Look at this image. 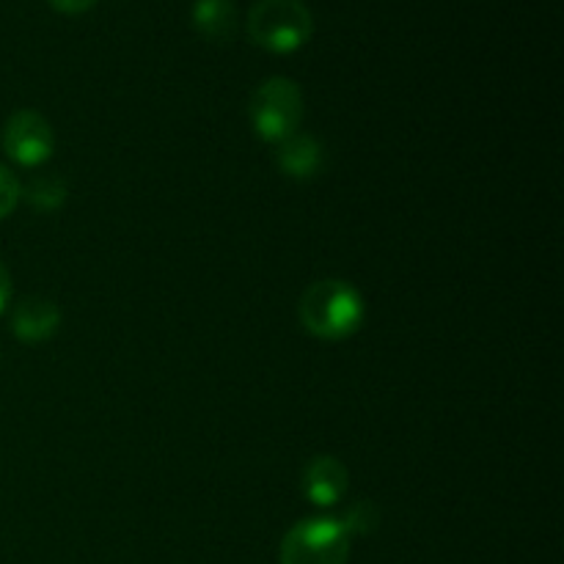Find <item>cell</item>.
Instances as JSON below:
<instances>
[{
    "mask_svg": "<svg viewBox=\"0 0 564 564\" xmlns=\"http://www.w3.org/2000/svg\"><path fill=\"white\" fill-rule=\"evenodd\" d=\"M350 532L336 518L295 523L281 543V564H347Z\"/></svg>",
    "mask_w": 564,
    "mask_h": 564,
    "instance_id": "277c9868",
    "label": "cell"
},
{
    "mask_svg": "<svg viewBox=\"0 0 564 564\" xmlns=\"http://www.w3.org/2000/svg\"><path fill=\"white\" fill-rule=\"evenodd\" d=\"M303 121V91L290 77H270L251 97V124L262 141L284 143Z\"/></svg>",
    "mask_w": 564,
    "mask_h": 564,
    "instance_id": "3957f363",
    "label": "cell"
},
{
    "mask_svg": "<svg viewBox=\"0 0 564 564\" xmlns=\"http://www.w3.org/2000/svg\"><path fill=\"white\" fill-rule=\"evenodd\" d=\"M3 149L22 169H39L55 152V132L36 110H17L3 130Z\"/></svg>",
    "mask_w": 564,
    "mask_h": 564,
    "instance_id": "5b68a950",
    "label": "cell"
},
{
    "mask_svg": "<svg viewBox=\"0 0 564 564\" xmlns=\"http://www.w3.org/2000/svg\"><path fill=\"white\" fill-rule=\"evenodd\" d=\"M279 165L292 180H312L323 165V147L317 138L295 132L284 143H279Z\"/></svg>",
    "mask_w": 564,
    "mask_h": 564,
    "instance_id": "ba28073f",
    "label": "cell"
},
{
    "mask_svg": "<svg viewBox=\"0 0 564 564\" xmlns=\"http://www.w3.org/2000/svg\"><path fill=\"white\" fill-rule=\"evenodd\" d=\"M301 323L312 336L325 341L350 339L364 325V297L350 281L325 279L308 286L301 297Z\"/></svg>",
    "mask_w": 564,
    "mask_h": 564,
    "instance_id": "6da1fadb",
    "label": "cell"
},
{
    "mask_svg": "<svg viewBox=\"0 0 564 564\" xmlns=\"http://www.w3.org/2000/svg\"><path fill=\"white\" fill-rule=\"evenodd\" d=\"M347 479L350 474L345 463L330 455H319L303 471V494L314 507H334L347 494Z\"/></svg>",
    "mask_w": 564,
    "mask_h": 564,
    "instance_id": "8992f818",
    "label": "cell"
},
{
    "mask_svg": "<svg viewBox=\"0 0 564 564\" xmlns=\"http://www.w3.org/2000/svg\"><path fill=\"white\" fill-rule=\"evenodd\" d=\"M341 523H345V529L350 532V538L356 532H372V529L378 527V510H375L369 501H358V505L341 518Z\"/></svg>",
    "mask_w": 564,
    "mask_h": 564,
    "instance_id": "8fae6325",
    "label": "cell"
},
{
    "mask_svg": "<svg viewBox=\"0 0 564 564\" xmlns=\"http://www.w3.org/2000/svg\"><path fill=\"white\" fill-rule=\"evenodd\" d=\"M50 3H53L55 9L66 11V14H80V11L91 9L97 0H50Z\"/></svg>",
    "mask_w": 564,
    "mask_h": 564,
    "instance_id": "4fadbf2b",
    "label": "cell"
},
{
    "mask_svg": "<svg viewBox=\"0 0 564 564\" xmlns=\"http://www.w3.org/2000/svg\"><path fill=\"white\" fill-rule=\"evenodd\" d=\"M312 31V11L303 0H257L248 11V36L270 53L303 47Z\"/></svg>",
    "mask_w": 564,
    "mask_h": 564,
    "instance_id": "7a4b0ae2",
    "label": "cell"
},
{
    "mask_svg": "<svg viewBox=\"0 0 564 564\" xmlns=\"http://www.w3.org/2000/svg\"><path fill=\"white\" fill-rule=\"evenodd\" d=\"M235 22V0H196L193 3V25L207 39H229Z\"/></svg>",
    "mask_w": 564,
    "mask_h": 564,
    "instance_id": "9c48e42d",
    "label": "cell"
},
{
    "mask_svg": "<svg viewBox=\"0 0 564 564\" xmlns=\"http://www.w3.org/2000/svg\"><path fill=\"white\" fill-rule=\"evenodd\" d=\"M9 301H11V275H9V268L0 262V314L6 312Z\"/></svg>",
    "mask_w": 564,
    "mask_h": 564,
    "instance_id": "5bb4252c",
    "label": "cell"
},
{
    "mask_svg": "<svg viewBox=\"0 0 564 564\" xmlns=\"http://www.w3.org/2000/svg\"><path fill=\"white\" fill-rule=\"evenodd\" d=\"M61 325V308L47 297H25L11 314V334L25 345L50 339Z\"/></svg>",
    "mask_w": 564,
    "mask_h": 564,
    "instance_id": "52a82bcc",
    "label": "cell"
},
{
    "mask_svg": "<svg viewBox=\"0 0 564 564\" xmlns=\"http://www.w3.org/2000/svg\"><path fill=\"white\" fill-rule=\"evenodd\" d=\"M22 196H25V202L31 204V207L50 213V209H58L61 204L66 202V185L58 176H36V180L25 187Z\"/></svg>",
    "mask_w": 564,
    "mask_h": 564,
    "instance_id": "30bf717a",
    "label": "cell"
},
{
    "mask_svg": "<svg viewBox=\"0 0 564 564\" xmlns=\"http://www.w3.org/2000/svg\"><path fill=\"white\" fill-rule=\"evenodd\" d=\"M20 198H22L20 182H17V176L11 174L6 165H0V220L9 218V215L14 213Z\"/></svg>",
    "mask_w": 564,
    "mask_h": 564,
    "instance_id": "7c38bea8",
    "label": "cell"
}]
</instances>
